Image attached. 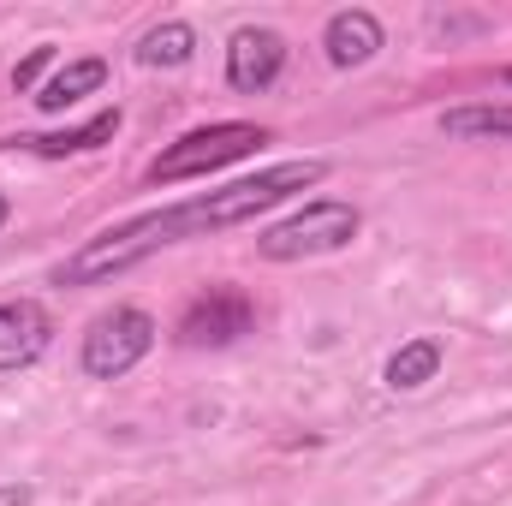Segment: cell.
Instances as JSON below:
<instances>
[{"mask_svg":"<svg viewBox=\"0 0 512 506\" xmlns=\"http://www.w3.org/2000/svg\"><path fill=\"white\" fill-rule=\"evenodd\" d=\"M280 72H286V36L280 30H268V24L233 30V42H227V84L239 96H262Z\"/></svg>","mask_w":512,"mask_h":506,"instance_id":"6","label":"cell"},{"mask_svg":"<svg viewBox=\"0 0 512 506\" xmlns=\"http://www.w3.org/2000/svg\"><path fill=\"white\" fill-rule=\"evenodd\" d=\"M54 66V42H42V48H30L18 66H12V90H36V78Z\"/></svg>","mask_w":512,"mask_h":506,"instance_id":"14","label":"cell"},{"mask_svg":"<svg viewBox=\"0 0 512 506\" xmlns=\"http://www.w3.org/2000/svg\"><path fill=\"white\" fill-rule=\"evenodd\" d=\"M322 179H328V161H316V155H304V161H274V167H262L251 179H233V185L203 191V197H191V203L155 209V221H161V239H167V245H185V239H203V233L245 227L256 215H268L274 203H286L292 191H310V185H322Z\"/></svg>","mask_w":512,"mask_h":506,"instance_id":"1","label":"cell"},{"mask_svg":"<svg viewBox=\"0 0 512 506\" xmlns=\"http://www.w3.org/2000/svg\"><path fill=\"white\" fill-rule=\"evenodd\" d=\"M256 328V304L245 286H203L191 304H185V316H179V346H191V352H221V346H233V340H245Z\"/></svg>","mask_w":512,"mask_h":506,"instance_id":"5","label":"cell"},{"mask_svg":"<svg viewBox=\"0 0 512 506\" xmlns=\"http://www.w3.org/2000/svg\"><path fill=\"white\" fill-rule=\"evenodd\" d=\"M441 131L459 143H507L512 137V108L507 102H471V108H447Z\"/></svg>","mask_w":512,"mask_h":506,"instance_id":"12","label":"cell"},{"mask_svg":"<svg viewBox=\"0 0 512 506\" xmlns=\"http://www.w3.org/2000/svg\"><path fill=\"white\" fill-rule=\"evenodd\" d=\"M358 227H364V215H358L352 203L316 197V203H304L298 215L262 227V233H256V256H262V262H304V256L346 251V245L358 239Z\"/></svg>","mask_w":512,"mask_h":506,"instance_id":"2","label":"cell"},{"mask_svg":"<svg viewBox=\"0 0 512 506\" xmlns=\"http://www.w3.org/2000/svg\"><path fill=\"white\" fill-rule=\"evenodd\" d=\"M268 143V131L251 120H221V126H197L185 131L179 143H167L155 161H149V185H179V179H203L215 167H233Z\"/></svg>","mask_w":512,"mask_h":506,"instance_id":"3","label":"cell"},{"mask_svg":"<svg viewBox=\"0 0 512 506\" xmlns=\"http://www.w3.org/2000/svg\"><path fill=\"white\" fill-rule=\"evenodd\" d=\"M54 346V316L42 298H0V376L30 370Z\"/></svg>","mask_w":512,"mask_h":506,"instance_id":"7","label":"cell"},{"mask_svg":"<svg viewBox=\"0 0 512 506\" xmlns=\"http://www.w3.org/2000/svg\"><path fill=\"white\" fill-rule=\"evenodd\" d=\"M126 126V114L120 108H102V114H90L84 126L72 131H36V137H6V149H30V155H42V161H60V155H90V149H102V143H114Z\"/></svg>","mask_w":512,"mask_h":506,"instance_id":"9","label":"cell"},{"mask_svg":"<svg viewBox=\"0 0 512 506\" xmlns=\"http://www.w3.org/2000/svg\"><path fill=\"white\" fill-rule=\"evenodd\" d=\"M507 84H512V66H507Z\"/></svg>","mask_w":512,"mask_h":506,"instance_id":"17","label":"cell"},{"mask_svg":"<svg viewBox=\"0 0 512 506\" xmlns=\"http://www.w3.org/2000/svg\"><path fill=\"white\" fill-rule=\"evenodd\" d=\"M387 30L382 18L370 12V6H340L328 24H322V48H328V60L346 72V66H370L376 54H382Z\"/></svg>","mask_w":512,"mask_h":506,"instance_id":"8","label":"cell"},{"mask_svg":"<svg viewBox=\"0 0 512 506\" xmlns=\"http://www.w3.org/2000/svg\"><path fill=\"white\" fill-rule=\"evenodd\" d=\"M30 501H36L30 483H0V506H30Z\"/></svg>","mask_w":512,"mask_h":506,"instance_id":"15","label":"cell"},{"mask_svg":"<svg viewBox=\"0 0 512 506\" xmlns=\"http://www.w3.org/2000/svg\"><path fill=\"white\" fill-rule=\"evenodd\" d=\"M6 221H12V197L0 191V227H6Z\"/></svg>","mask_w":512,"mask_h":506,"instance_id":"16","label":"cell"},{"mask_svg":"<svg viewBox=\"0 0 512 506\" xmlns=\"http://www.w3.org/2000/svg\"><path fill=\"white\" fill-rule=\"evenodd\" d=\"M96 90H108V60H102V54H84V60L60 66V72L36 90V108H42V114H66L72 102H84V96H96Z\"/></svg>","mask_w":512,"mask_h":506,"instance_id":"10","label":"cell"},{"mask_svg":"<svg viewBox=\"0 0 512 506\" xmlns=\"http://www.w3.org/2000/svg\"><path fill=\"white\" fill-rule=\"evenodd\" d=\"M149 352H155V316H149L143 304H114L108 316L90 322L78 364H84L90 381H120V376H131Z\"/></svg>","mask_w":512,"mask_h":506,"instance_id":"4","label":"cell"},{"mask_svg":"<svg viewBox=\"0 0 512 506\" xmlns=\"http://www.w3.org/2000/svg\"><path fill=\"white\" fill-rule=\"evenodd\" d=\"M197 54V30L185 24V18H167V24H155V30H143V42H137V66H161V72H173V66H185Z\"/></svg>","mask_w":512,"mask_h":506,"instance_id":"13","label":"cell"},{"mask_svg":"<svg viewBox=\"0 0 512 506\" xmlns=\"http://www.w3.org/2000/svg\"><path fill=\"white\" fill-rule=\"evenodd\" d=\"M441 364H447V346H441L435 334H417V340H405V346L387 358L382 381L393 393H417V387H429V381L441 376Z\"/></svg>","mask_w":512,"mask_h":506,"instance_id":"11","label":"cell"}]
</instances>
